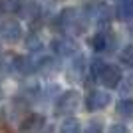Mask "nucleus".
I'll use <instances>...</instances> for the list:
<instances>
[{
	"mask_svg": "<svg viewBox=\"0 0 133 133\" xmlns=\"http://www.w3.org/2000/svg\"><path fill=\"white\" fill-rule=\"evenodd\" d=\"M0 34H2V38L6 42H16L22 36V26L14 18H6V20L0 22Z\"/></svg>",
	"mask_w": 133,
	"mask_h": 133,
	"instance_id": "f257e3e1",
	"label": "nucleus"
},
{
	"mask_svg": "<svg viewBox=\"0 0 133 133\" xmlns=\"http://www.w3.org/2000/svg\"><path fill=\"white\" fill-rule=\"evenodd\" d=\"M99 79L105 83L107 88H117L119 82H121V70L117 66H111V64H105L103 70L99 74Z\"/></svg>",
	"mask_w": 133,
	"mask_h": 133,
	"instance_id": "f03ea898",
	"label": "nucleus"
},
{
	"mask_svg": "<svg viewBox=\"0 0 133 133\" xmlns=\"http://www.w3.org/2000/svg\"><path fill=\"white\" fill-rule=\"evenodd\" d=\"M79 105V95L76 91H66L58 99V111L60 113H74Z\"/></svg>",
	"mask_w": 133,
	"mask_h": 133,
	"instance_id": "7ed1b4c3",
	"label": "nucleus"
},
{
	"mask_svg": "<svg viewBox=\"0 0 133 133\" xmlns=\"http://www.w3.org/2000/svg\"><path fill=\"white\" fill-rule=\"evenodd\" d=\"M109 94H105V91H99V89H95V91H91V94L88 95V99H85V103H88V107L91 111H97V109H103V107L109 105Z\"/></svg>",
	"mask_w": 133,
	"mask_h": 133,
	"instance_id": "20e7f679",
	"label": "nucleus"
},
{
	"mask_svg": "<svg viewBox=\"0 0 133 133\" xmlns=\"http://www.w3.org/2000/svg\"><path fill=\"white\" fill-rule=\"evenodd\" d=\"M44 117L42 115H30V117H26L22 121V125H20V131L22 133H40L42 129H44Z\"/></svg>",
	"mask_w": 133,
	"mask_h": 133,
	"instance_id": "39448f33",
	"label": "nucleus"
},
{
	"mask_svg": "<svg viewBox=\"0 0 133 133\" xmlns=\"http://www.w3.org/2000/svg\"><path fill=\"white\" fill-rule=\"evenodd\" d=\"M113 46V38L109 32H97L94 36V48L95 52H109V48Z\"/></svg>",
	"mask_w": 133,
	"mask_h": 133,
	"instance_id": "423d86ee",
	"label": "nucleus"
},
{
	"mask_svg": "<svg viewBox=\"0 0 133 133\" xmlns=\"http://www.w3.org/2000/svg\"><path fill=\"white\" fill-rule=\"evenodd\" d=\"M52 48L56 50V54H60V56H72L74 52H76V44H74L70 38L56 40L54 44H52Z\"/></svg>",
	"mask_w": 133,
	"mask_h": 133,
	"instance_id": "0eeeda50",
	"label": "nucleus"
},
{
	"mask_svg": "<svg viewBox=\"0 0 133 133\" xmlns=\"http://www.w3.org/2000/svg\"><path fill=\"white\" fill-rule=\"evenodd\" d=\"M76 22H78V12L72 10V8L64 10V12L60 14V18H58V24H60L62 30H70Z\"/></svg>",
	"mask_w": 133,
	"mask_h": 133,
	"instance_id": "6e6552de",
	"label": "nucleus"
},
{
	"mask_svg": "<svg viewBox=\"0 0 133 133\" xmlns=\"http://www.w3.org/2000/svg\"><path fill=\"white\" fill-rule=\"evenodd\" d=\"M117 16L119 20H127L133 16V0H121L117 6Z\"/></svg>",
	"mask_w": 133,
	"mask_h": 133,
	"instance_id": "1a4fd4ad",
	"label": "nucleus"
},
{
	"mask_svg": "<svg viewBox=\"0 0 133 133\" xmlns=\"http://www.w3.org/2000/svg\"><path fill=\"white\" fill-rule=\"evenodd\" d=\"M117 113H119V115H125V117L133 115V99L131 97H123V99L117 101Z\"/></svg>",
	"mask_w": 133,
	"mask_h": 133,
	"instance_id": "9d476101",
	"label": "nucleus"
},
{
	"mask_svg": "<svg viewBox=\"0 0 133 133\" xmlns=\"http://www.w3.org/2000/svg\"><path fill=\"white\" fill-rule=\"evenodd\" d=\"M34 60H30V58H16V70H20L22 74H30L34 72Z\"/></svg>",
	"mask_w": 133,
	"mask_h": 133,
	"instance_id": "9b49d317",
	"label": "nucleus"
},
{
	"mask_svg": "<svg viewBox=\"0 0 133 133\" xmlns=\"http://www.w3.org/2000/svg\"><path fill=\"white\" fill-rule=\"evenodd\" d=\"M82 125H79L78 119H66L60 127V133H79Z\"/></svg>",
	"mask_w": 133,
	"mask_h": 133,
	"instance_id": "f8f14e48",
	"label": "nucleus"
},
{
	"mask_svg": "<svg viewBox=\"0 0 133 133\" xmlns=\"http://www.w3.org/2000/svg\"><path fill=\"white\" fill-rule=\"evenodd\" d=\"M20 0H0V12H18Z\"/></svg>",
	"mask_w": 133,
	"mask_h": 133,
	"instance_id": "ddd939ff",
	"label": "nucleus"
},
{
	"mask_svg": "<svg viewBox=\"0 0 133 133\" xmlns=\"http://www.w3.org/2000/svg\"><path fill=\"white\" fill-rule=\"evenodd\" d=\"M121 62L125 66H133V46H125L121 50Z\"/></svg>",
	"mask_w": 133,
	"mask_h": 133,
	"instance_id": "4468645a",
	"label": "nucleus"
},
{
	"mask_svg": "<svg viewBox=\"0 0 133 133\" xmlns=\"http://www.w3.org/2000/svg\"><path fill=\"white\" fill-rule=\"evenodd\" d=\"M103 66H105V62L94 60V64H91V76H94V78H99V74H101V70H103Z\"/></svg>",
	"mask_w": 133,
	"mask_h": 133,
	"instance_id": "2eb2a0df",
	"label": "nucleus"
},
{
	"mask_svg": "<svg viewBox=\"0 0 133 133\" xmlns=\"http://www.w3.org/2000/svg\"><path fill=\"white\" fill-rule=\"evenodd\" d=\"M109 133H129V131H127V127H125V125L115 123V125H111V127H109Z\"/></svg>",
	"mask_w": 133,
	"mask_h": 133,
	"instance_id": "dca6fc26",
	"label": "nucleus"
},
{
	"mask_svg": "<svg viewBox=\"0 0 133 133\" xmlns=\"http://www.w3.org/2000/svg\"><path fill=\"white\" fill-rule=\"evenodd\" d=\"M85 133H101V125H99V123H95V121H91L88 125V129H85Z\"/></svg>",
	"mask_w": 133,
	"mask_h": 133,
	"instance_id": "f3484780",
	"label": "nucleus"
}]
</instances>
